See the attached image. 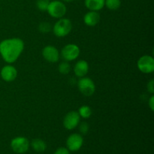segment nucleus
Masks as SVG:
<instances>
[{
    "mask_svg": "<svg viewBox=\"0 0 154 154\" xmlns=\"http://www.w3.org/2000/svg\"><path fill=\"white\" fill-rule=\"evenodd\" d=\"M51 29H52V26H51V25L48 22H42L38 26L39 31L43 33L49 32L51 30Z\"/></svg>",
    "mask_w": 154,
    "mask_h": 154,
    "instance_id": "20",
    "label": "nucleus"
},
{
    "mask_svg": "<svg viewBox=\"0 0 154 154\" xmlns=\"http://www.w3.org/2000/svg\"><path fill=\"white\" fill-rule=\"evenodd\" d=\"M89 72V64L86 60H81L74 66V73L78 78L85 77Z\"/></svg>",
    "mask_w": 154,
    "mask_h": 154,
    "instance_id": "12",
    "label": "nucleus"
},
{
    "mask_svg": "<svg viewBox=\"0 0 154 154\" xmlns=\"http://www.w3.org/2000/svg\"><path fill=\"white\" fill-rule=\"evenodd\" d=\"M137 67L144 74H150L154 72V59L152 56L144 55L138 59Z\"/></svg>",
    "mask_w": 154,
    "mask_h": 154,
    "instance_id": "6",
    "label": "nucleus"
},
{
    "mask_svg": "<svg viewBox=\"0 0 154 154\" xmlns=\"http://www.w3.org/2000/svg\"><path fill=\"white\" fill-rule=\"evenodd\" d=\"M54 154H70L69 150L66 147H60L57 149Z\"/></svg>",
    "mask_w": 154,
    "mask_h": 154,
    "instance_id": "23",
    "label": "nucleus"
},
{
    "mask_svg": "<svg viewBox=\"0 0 154 154\" xmlns=\"http://www.w3.org/2000/svg\"><path fill=\"white\" fill-rule=\"evenodd\" d=\"M78 114L80 117L84 119H88L92 115V109L88 105H82L78 109Z\"/></svg>",
    "mask_w": 154,
    "mask_h": 154,
    "instance_id": "16",
    "label": "nucleus"
},
{
    "mask_svg": "<svg viewBox=\"0 0 154 154\" xmlns=\"http://www.w3.org/2000/svg\"><path fill=\"white\" fill-rule=\"evenodd\" d=\"M30 143L25 137L18 136L13 138L11 141V147L17 153H24L29 150Z\"/></svg>",
    "mask_w": 154,
    "mask_h": 154,
    "instance_id": "7",
    "label": "nucleus"
},
{
    "mask_svg": "<svg viewBox=\"0 0 154 154\" xmlns=\"http://www.w3.org/2000/svg\"><path fill=\"white\" fill-rule=\"evenodd\" d=\"M42 56L46 61L54 63L58 62L60 53L56 47L53 45H48L42 50Z\"/></svg>",
    "mask_w": 154,
    "mask_h": 154,
    "instance_id": "10",
    "label": "nucleus"
},
{
    "mask_svg": "<svg viewBox=\"0 0 154 154\" xmlns=\"http://www.w3.org/2000/svg\"><path fill=\"white\" fill-rule=\"evenodd\" d=\"M31 147L35 151L38 153H43L47 149V144L45 141L40 138L33 139L31 142Z\"/></svg>",
    "mask_w": 154,
    "mask_h": 154,
    "instance_id": "15",
    "label": "nucleus"
},
{
    "mask_svg": "<svg viewBox=\"0 0 154 154\" xmlns=\"http://www.w3.org/2000/svg\"><path fill=\"white\" fill-rule=\"evenodd\" d=\"M50 0H37L36 2V6L38 9L41 11H46L49 5Z\"/></svg>",
    "mask_w": 154,
    "mask_h": 154,
    "instance_id": "19",
    "label": "nucleus"
},
{
    "mask_svg": "<svg viewBox=\"0 0 154 154\" xmlns=\"http://www.w3.org/2000/svg\"><path fill=\"white\" fill-rule=\"evenodd\" d=\"M79 129H80V132H81V133L84 134V135H86L89 131L88 124H87V123H85V122H83V123H81V124H80Z\"/></svg>",
    "mask_w": 154,
    "mask_h": 154,
    "instance_id": "21",
    "label": "nucleus"
},
{
    "mask_svg": "<svg viewBox=\"0 0 154 154\" xmlns=\"http://www.w3.org/2000/svg\"><path fill=\"white\" fill-rule=\"evenodd\" d=\"M121 5L120 0H105V6H106L109 10L116 11L120 8Z\"/></svg>",
    "mask_w": 154,
    "mask_h": 154,
    "instance_id": "17",
    "label": "nucleus"
},
{
    "mask_svg": "<svg viewBox=\"0 0 154 154\" xmlns=\"http://www.w3.org/2000/svg\"><path fill=\"white\" fill-rule=\"evenodd\" d=\"M81 50L75 44H68L61 51V56L66 61L71 62L76 60L80 55Z\"/></svg>",
    "mask_w": 154,
    "mask_h": 154,
    "instance_id": "5",
    "label": "nucleus"
},
{
    "mask_svg": "<svg viewBox=\"0 0 154 154\" xmlns=\"http://www.w3.org/2000/svg\"><path fill=\"white\" fill-rule=\"evenodd\" d=\"M78 87L79 91L85 96H91L96 91L94 81L87 77L80 78L78 82Z\"/></svg>",
    "mask_w": 154,
    "mask_h": 154,
    "instance_id": "4",
    "label": "nucleus"
},
{
    "mask_svg": "<svg viewBox=\"0 0 154 154\" xmlns=\"http://www.w3.org/2000/svg\"><path fill=\"white\" fill-rule=\"evenodd\" d=\"M100 21V15L99 12L90 11L84 17V22L88 26H95Z\"/></svg>",
    "mask_w": 154,
    "mask_h": 154,
    "instance_id": "13",
    "label": "nucleus"
},
{
    "mask_svg": "<svg viewBox=\"0 0 154 154\" xmlns=\"http://www.w3.org/2000/svg\"><path fill=\"white\" fill-rule=\"evenodd\" d=\"M23 49L24 42L19 38L4 39L0 42V55L3 60L8 64L16 62Z\"/></svg>",
    "mask_w": 154,
    "mask_h": 154,
    "instance_id": "1",
    "label": "nucleus"
},
{
    "mask_svg": "<svg viewBox=\"0 0 154 154\" xmlns=\"http://www.w3.org/2000/svg\"><path fill=\"white\" fill-rule=\"evenodd\" d=\"M81 117L78 111H72L68 112L63 119V126L67 130H72L79 125Z\"/></svg>",
    "mask_w": 154,
    "mask_h": 154,
    "instance_id": "8",
    "label": "nucleus"
},
{
    "mask_svg": "<svg viewBox=\"0 0 154 154\" xmlns=\"http://www.w3.org/2000/svg\"><path fill=\"white\" fill-rule=\"evenodd\" d=\"M147 91L149 92L150 93L153 94L154 93V80L152 79L150 80V81L148 82L147 85Z\"/></svg>",
    "mask_w": 154,
    "mask_h": 154,
    "instance_id": "22",
    "label": "nucleus"
},
{
    "mask_svg": "<svg viewBox=\"0 0 154 154\" xmlns=\"http://www.w3.org/2000/svg\"><path fill=\"white\" fill-rule=\"evenodd\" d=\"M47 11L52 17L60 19L66 15L67 8L63 2L59 1V0H54V1L50 2Z\"/></svg>",
    "mask_w": 154,
    "mask_h": 154,
    "instance_id": "3",
    "label": "nucleus"
},
{
    "mask_svg": "<svg viewBox=\"0 0 154 154\" xmlns=\"http://www.w3.org/2000/svg\"><path fill=\"white\" fill-rule=\"evenodd\" d=\"M105 0H85L84 5L90 11H99L105 7Z\"/></svg>",
    "mask_w": 154,
    "mask_h": 154,
    "instance_id": "14",
    "label": "nucleus"
},
{
    "mask_svg": "<svg viewBox=\"0 0 154 154\" xmlns=\"http://www.w3.org/2000/svg\"><path fill=\"white\" fill-rule=\"evenodd\" d=\"M0 75L3 81L6 82H12L17 77V70L14 66L11 65H7L2 68Z\"/></svg>",
    "mask_w": 154,
    "mask_h": 154,
    "instance_id": "11",
    "label": "nucleus"
},
{
    "mask_svg": "<svg viewBox=\"0 0 154 154\" xmlns=\"http://www.w3.org/2000/svg\"><path fill=\"white\" fill-rule=\"evenodd\" d=\"M58 71L62 75H67L71 71V66L67 61L63 62L58 66Z\"/></svg>",
    "mask_w": 154,
    "mask_h": 154,
    "instance_id": "18",
    "label": "nucleus"
},
{
    "mask_svg": "<svg viewBox=\"0 0 154 154\" xmlns=\"http://www.w3.org/2000/svg\"><path fill=\"white\" fill-rule=\"evenodd\" d=\"M148 105L149 107H150V110H151L152 111H154V96H151V97H150V99H149Z\"/></svg>",
    "mask_w": 154,
    "mask_h": 154,
    "instance_id": "24",
    "label": "nucleus"
},
{
    "mask_svg": "<svg viewBox=\"0 0 154 154\" xmlns=\"http://www.w3.org/2000/svg\"><path fill=\"white\" fill-rule=\"evenodd\" d=\"M84 144V138L82 135L74 133L69 135L66 140V146L69 151L75 152L79 150Z\"/></svg>",
    "mask_w": 154,
    "mask_h": 154,
    "instance_id": "9",
    "label": "nucleus"
},
{
    "mask_svg": "<svg viewBox=\"0 0 154 154\" xmlns=\"http://www.w3.org/2000/svg\"><path fill=\"white\" fill-rule=\"evenodd\" d=\"M52 29L57 37H66L72 31V23L68 18L62 17L55 23Z\"/></svg>",
    "mask_w": 154,
    "mask_h": 154,
    "instance_id": "2",
    "label": "nucleus"
},
{
    "mask_svg": "<svg viewBox=\"0 0 154 154\" xmlns=\"http://www.w3.org/2000/svg\"><path fill=\"white\" fill-rule=\"evenodd\" d=\"M62 1H63V2H70L74 1V0H62Z\"/></svg>",
    "mask_w": 154,
    "mask_h": 154,
    "instance_id": "25",
    "label": "nucleus"
}]
</instances>
